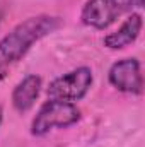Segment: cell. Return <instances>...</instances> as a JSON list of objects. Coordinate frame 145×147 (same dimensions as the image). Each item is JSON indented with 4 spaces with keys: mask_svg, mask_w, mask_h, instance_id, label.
Masks as SVG:
<instances>
[{
    "mask_svg": "<svg viewBox=\"0 0 145 147\" xmlns=\"http://www.w3.org/2000/svg\"><path fill=\"white\" fill-rule=\"evenodd\" d=\"M60 26L62 19L55 16H34L19 22L0 39V65H10L22 60L34 43L55 33Z\"/></svg>",
    "mask_w": 145,
    "mask_h": 147,
    "instance_id": "1",
    "label": "cell"
},
{
    "mask_svg": "<svg viewBox=\"0 0 145 147\" xmlns=\"http://www.w3.org/2000/svg\"><path fill=\"white\" fill-rule=\"evenodd\" d=\"M79 120H80V110L73 103L48 99L33 118L31 134L36 137H43L55 128H68Z\"/></svg>",
    "mask_w": 145,
    "mask_h": 147,
    "instance_id": "2",
    "label": "cell"
},
{
    "mask_svg": "<svg viewBox=\"0 0 145 147\" xmlns=\"http://www.w3.org/2000/svg\"><path fill=\"white\" fill-rule=\"evenodd\" d=\"M92 80L94 77L89 67H79L72 72L51 80L46 89V96L48 99L53 101H67V103L80 101L89 92Z\"/></svg>",
    "mask_w": 145,
    "mask_h": 147,
    "instance_id": "3",
    "label": "cell"
},
{
    "mask_svg": "<svg viewBox=\"0 0 145 147\" xmlns=\"http://www.w3.org/2000/svg\"><path fill=\"white\" fill-rule=\"evenodd\" d=\"M109 84L126 94H142L144 92V77L140 62L137 58H123L111 65L108 72Z\"/></svg>",
    "mask_w": 145,
    "mask_h": 147,
    "instance_id": "4",
    "label": "cell"
},
{
    "mask_svg": "<svg viewBox=\"0 0 145 147\" xmlns=\"http://www.w3.org/2000/svg\"><path fill=\"white\" fill-rule=\"evenodd\" d=\"M116 17L118 12L109 0H87L80 14L82 22L94 29H106L116 21Z\"/></svg>",
    "mask_w": 145,
    "mask_h": 147,
    "instance_id": "5",
    "label": "cell"
},
{
    "mask_svg": "<svg viewBox=\"0 0 145 147\" xmlns=\"http://www.w3.org/2000/svg\"><path fill=\"white\" fill-rule=\"evenodd\" d=\"M43 87V79L36 74L26 75L12 91V106L19 113H28L34 106Z\"/></svg>",
    "mask_w": 145,
    "mask_h": 147,
    "instance_id": "6",
    "label": "cell"
},
{
    "mask_svg": "<svg viewBox=\"0 0 145 147\" xmlns=\"http://www.w3.org/2000/svg\"><path fill=\"white\" fill-rule=\"evenodd\" d=\"M142 26H144V19L140 14H132L119 28L118 31L111 33L103 39L104 46L111 48V50H121L132 43L137 41V38L142 31Z\"/></svg>",
    "mask_w": 145,
    "mask_h": 147,
    "instance_id": "7",
    "label": "cell"
},
{
    "mask_svg": "<svg viewBox=\"0 0 145 147\" xmlns=\"http://www.w3.org/2000/svg\"><path fill=\"white\" fill-rule=\"evenodd\" d=\"M109 2H111V5L114 7V10L118 14L144 7V0H109Z\"/></svg>",
    "mask_w": 145,
    "mask_h": 147,
    "instance_id": "8",
    "label": "cell"
},
{
    "mask_svg": "<svg viewBox=\"0 0 145 147\" xmlns=\"http://www.w3.org/2000/svg\"><path fill=\"white\" fill-rule=\"evenodd\" d=\"M2 120H3V111H2V106H0V125H2Z\"/></svg>",
    "mask_w": 145,
    "mask_h": 147,
    "instance_id": "9",
    "label": "cell"
},
{
    "mask_svg": "<svg viewBox=\"0 0 145 147\" xmlns=\"http://www.w3.org/2000/svg\"><path fill=\"white\" fill-rule=\"evenodd\" d=\"M3 77H5V74H3V70H2V69H0V82L3 80Z\"/></svg>",
    "mask_w": 145,
    "mask_h": 147,
    "instance_id": "10",
    "label": "cell"
},
{
    "mask_svg": "<svg viewBox=\"0 0 145 147\" xmlns=\"http://www.w3.org/2000/svg\"><path fill=\"white\" fill-rule=\"evenodd\" d=\"M2 19H3V14H2V10H0V22H2Z\"/></svg>",
    "mask_w": 145,
    "mask_h": 147,
    "instance_id": "11",
    "label": "cell"
}]
</instances>
